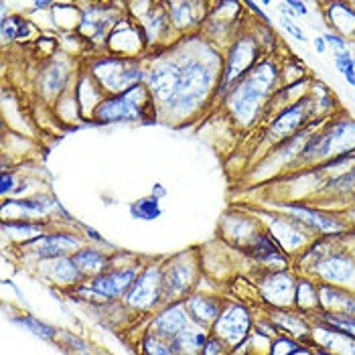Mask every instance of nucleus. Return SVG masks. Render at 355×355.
I'll return each instance as SVG.
<instances>
[{
	"instance_id": "1",
	"label": "nucleus",
	"mask_w": 355,
	"mask_h": 355,
	"mask_svg": "<svg viewBox=\"0 0 355 355\" xmlns=\"http://www.w3.org/2000/svg\"><path fill=\"white\" fill-rule=\"evenodd\" d=\"M278 83V69L272 61H260L256 63L244 80L234 85V89L227 94V106L232 116L242 122L250 124L258 112L262 110V104L270 98Z\"/></svg>"
},
{
	"instance_id": "2",
	"label": "nucleus",
	"mask_w": 355,
	"mask_h": 355,
	"mask_svg": "<svg viewBox=\"0 0 355 355\" xmlns=\"http://www.w3.org/2000/svg\"><path fill=\"white\" fill-rule=\"evenodd\" d=\"M218 82L219 80H216L211 67L191 59L185 65H181L175 92H173L171 100L164 104V108L173 116H189L205 102L211 87Z\"/></svg>"
},
{
	"instance_id": "3",
	"label": "nucleus",
	"mask_w": 355,
	"mask_h": 355,
	"mask_svg": "<svg viewBox=\"0 0 355 355\" xmlns=\"http://www.w3.org/2000/svg\"><path fill=\"white\" fill-rule=\"evenodd\" d=\"M355 148V120L343 118L335 124L327 126L321 132H313L306 140L304 148L299 153V164H319L323 159H335L347 153H354Z\"/></svg>"
},
{
	"instance_id": "4",
	"label": "nucleus",
	"mask_w": 355,
	"mask_h": 355,
	"mask_svg": "<svg viewBox=\"0 0 355 355\" xmlns=\"http://www.w3.org/2000/svg\"><path fill=\"white\" fill-rule=\"evenodd\" d=\"M138 272V266H112L106 272L83 280L82 284L73 288V295L78 299H85L96 302L98 306H104V302L124 299L130 286L135 284Z\"/></svg>"
},
{
	"instance_id": "5",
	"label": "nucleus",
	"mask_w": 355,
	"mask_h": 355,
	"mask_svg": "<svg viewBox=\"0 0 355 355\" xmlns=\"http://www.w3.org/2000/svg\"><path fill=\"white\" fill-rule=\"evenodd\" d=\"M150 100V92L146 85H137L124 94L118 96H106L96 108H94V120L98 124H110V122H135L144 118V110Z\"/></svg>"
},
{
	"instance_id": "6",
	"label": "nucleus",
	"mask_w": 355,
	"mask_h": 355,
	"mask_svg": "<svg viewBox=\"0 0 355 355\" xmlns=\"http://www.w3.org/2000/svg\"><path fill=\"white\" fill-rule=\"evenodd\" d=\"M142 80H146V73L132 59L112 57V59H102L94 65V82L98 87L108 92L110 96L124 94L140 85Z\"/></svg>"
},
{
	"instance_id": "7",
	"label": "nucleus",
	"mask_w": 355,
	"mask_h": 355,
	"mask_svg": "<svg viewBox=\"0 0 355 355\" xmlns=\"http://www.w3.org/2000/svg\"><path fill=\"white\" fill-rule=\"evenodd\" d=\"M126 306L138 311H155L164 306L163 291V264H148L142 266L135 284L122 299Z\"/></svg>"
},
{
	"instance_id": "8",
	"label": "nucleus",
	"mask_w": 355,
	"mask_h": 355,
	"mask_svg": "<svg viewBox=\"0 0 355 355\" xmlns=\"http://www.w3.org/2000/svg\"><path fill=\"white\" fill-rule=\"evenodd\" d=\"M258 55L260 49L256 45V41L252 37H242L238 39V43L230 49L227 59H225V67L221 71V78L218 83V96H227L232 85L244 80L250 69L258 63Z\"/></svg>"
},
{
	"instance_id": "9",
	"label": "nucleus",
	"mask_w": 355,
	"mask_h": 355,
	"mask_svg": "<svg viewBox=\"0 0 355 355\" xmlns=\"http://www.w3.org/2000/svg\"><path fill=\"white\" fill-rule=\"evenodd\" d=\"M195 278H197V270H195V262H193V260H185L183 256H175V258H171L168 262H164V304L185 301L189 295H193Z\"/></svg>"
},
{
	"instance_id": "10",
	"label": "nucleus",
	"mask_w": 355,
	"mask_h": 355,
	"mask_svg": "<svg viewBox=\"0 0 355 355\" xmlns=\"http://www.w3.org/2000/svg\"><path fill=\"white\" fill-rule=\"evenodd\" d=\"M309 272L317 274L325 284L343 288L355 280V256L347 254V252L331 250L325 256L313 260Z\"/></svg>"
},
{
	"instance_id": "11",
	"label": "nucleus",
	"mask_w": 355,
	"mask_h": 355,
	"mask_svg": "<svg viewBox=\"0 0 355 355\" xmlns=\"http://www.w3.org/2000/svg\"><path fill=\"white\" fill-rule=\"evenodd\" d=\"M250 327H252V319L248 309L244 304L234 302L223 306L221 315L218 317L216 325L209 329V333L216 335L223 343H227L230 349H234L246 339Z\"/></svg>"
},
{
	"instance_id": "12",
	"label": "nucleus",
	"mask_w": 355,
	"mask_h": 355,
	"mask_svg": "<svg viewBox=\"0 0 355 355\" xmlns=\"http://www.w3.org/2000/svg\"><path fill=\"white\" fill-rule=\"evenodd\" d=\"M28 246L35 260L43 264V262H53L59 258L71 256L76 250L82 248V238L71 232H51L35 238L33 242H28Z\"/></svg>"
},
{
	"instance_id": "13",
	"label": "nucleus",
	"mask_w": 355,
	"mask_h": 355,
	"mask_svg": "<svg viewBox=\"0 0 355 355\" xmlns=\"http://www.w3.org/2000/svg\"><path fill=\"white\" fill-rule=\"evenodd\" d=\"M313 116V106L309 98H302L297 104L288 106L284 112H280L272 120L270 128H268V138L272 142L280 140H288L291 137L299 135L302 126L309 122V118Z\"/></svg>"
},
{
	"instance_id": "14",
	"label": "nucleus",
	"mask_w": 355,
	"mask_h": 355,
	"mask_svg": "<svg viewBox=\"0 0 355 355\" xmlns=\"http://www.w3.org/2000/svg\"><path fill=\"white\" fill-rule=\"evenodd\" d=\"M260 293L268 304L276 309H288L295 306V293H297V280L286 270H272L266 274V278L260 282Z\"/></svg>"
},
{
	"instance_id": "15",
	"label": "nucleus",
	"mask_w": 355,
	"mask_h": 355,
	"mask_svg": "<svg viewBox=\"0 0 355 355\" xmlns=\"http://www.w3.org/2000/svg\"><path fill=\"white\" fill-rule=\"evenodd\" d=\"M193 321L185 309V302H168L157 313V317L153 319L150 331L161 335L163 339H175L177 335H181L183 331L191 327Z\"/></svg>"
},
{
	"instance_id": "16",
	"label": "nucleus",
	"mask_w": 355,
	"mask_h": 355,
	"mask_svg": "<svg viewBox=\"0 0 355 355\" xmlns=\"http://www.w3.org/2000/svg\"><path fill=\"white\" fill-rule=\"evenodd\" d=\"M309 232L311 230L295 218H274L268 225L270 238L280 246V250L286 252L309 246Z\"/></svg>"
},
{
	"instance_id": "17",
	"label": "nucleus",
	"mask_w": 355,
	"mask_h": 355,
	"mask_svg": "<svg viewBox=\"0 0 355 355\" xmlns=\"http://www.w3.org/2000/svg\"><path fill=\"white\" fill-rule=\"evenodd\" d=\"M185 309L191 317L193 325L203 329H209L216 325L218 317L223 311V301L219 297H214V295H203V293H193L185 299Z\"/></svg>"
},
{
	"instance_id": "18",
	"label": "nucleus",
	"mask_w": 355,
	"mask_h": 355,
	"mask_svg": "<svg viewBox=\"0 0 355 355\" xmlns=\"http://www.w3.org/2000/svg\"><path fill=\"white\" fill-rule=\"evenodd\" d=\"M179 71H181V63H177V61L159 63L146 76V87H148L150 96L166 104L171 100L173 92H175V85H177V80H179Z\"/></svg>"
},
{
	"instance_id": "19",
	"label": "nucleus",
	"mask_w": 355,
	"mask_h": 355,
	"mask_svg": "<svg viewBox=\"0 0 355 355\" xmlns=\"http://www.w3.org/2000/svg\"><path fill=\"white\" fill-rule=\"evenodd\" d=\"M288 214L295 219L302 221L309 230H317L323 236H337L345 230V225L335 219L333 216H329L321 209H313L306 205H299V203H291L288 205Z\"/></svg>"
},
{
	"instance_id": "20",
	"label": "nucleus",
	"mask_w": 355,
	"mask_h": 355,
	"mask_svg": "<svg viewBox=\"0 0 355 355\" xmlns=\"http://www.w3.org/2000/svg\"><path fill=\"white\" fill-rule=\"evenodd\" d=\"M73 264L78 266V270L83 274L85 280L98 276V274L106 272L108 268H112V258L108 254H104L100 248L94 246H83L80 250H76L71 254Z\"/></svg>"
},
{
	"instance_id": "21",
	"label": "nucleus",
	"mask_w": 355,
	"mask_h": 355,
	"mask_svg": "<svg viewBox=\"0 0 355 355\" xmlns=\"http://www.w3.org/2000/svg\"><path fill=\"white\" fill-rule=\"evenodd\" d=\"M43 272L57 286H63V288H69V291H73L78 284H82L85 280L83 274L78 270V266L73 264L71 256L59 258V260H53V262H43Z\"/></svg>"
},
{
	"instance_id": "22",
	"label": "nucleus",
	"mask_w": 355,
	"mask_h": 355,
	"mask_svg": "<svg viewBox=\"0 0 355 355\" xmlns=\"http://www.w3.org/2000/svg\"><path fill=\"white\" fill-rule=\"evenodd\" d=\"M207 337H209L207 329L191 325L187 331H183L181 335L171 339V347H173L175 355H201Z\"/></svg>"
},
{
	"instance_id": "23",
	"label": "nucleus",
	"mask_w": 355,
	"mask_h": 355,
	"mask_svg": "<svg viewBox=\"0 0 355 355\" xmlns=\"http://www.w3.org/2000/svg\"><path fill=\"white\" fill-rule=\"evenodd\" d=\"M327 23L329 27L333 28L331 33H337L343 39L345 37L355 39V10L349 4H345V2L331 4V8L327 10Z\"/></svg>"
},
{
	"instance_id": "24",
	"label": "nucleus",
	"mask_w": 355,
	"mask_h": 355,
	"mask_svg": "<svg viewBox=\"0 0 355 355\" xmlns=\"http://www.w3.org/2000/svg\"><path fill=\"white\" fill-rule=\"evenodd\" d=\"M319 333H323V339L319 341L317 347H323L335 355H355V337H349L345 333H339L327 325H315Z\"/></svg>"
},
{
	"instance_id": "25",
	"label": "nucleus",
	"mask_w": 355,
	"mask_h": 355,
	"mask_svg": "<svg viewBox=\"0 0 355 355\" xmlns=\"http://www.w3.org/2000/svg\"><path fill=\"white\" fill-rule=\"evenodd\" d=\"M295 306L301 311H313L319 309V286L311 278H301L297 282V293H295Z\"/></svg>"
},
{
	"instance_id": "26",
	"label": "nucleus",
	"mask_w": 355,
	"mask_h": 355,
	"mask_svg": "<svg viewBox=\"0 0 355 355\" xmlns=\"http://www.w3.org/2000/svg\"><path fill=\"white\" fill-rule=\"evenodd\" d=\"M12 323L19 325V327L27 329V331H31V333L37 335V337H41V339H47V341H53L55 337L59 335V331H57L53 325L43 323V321H39V319L33 317V315H15V317H12Z\"/></svg>"
},
{
	"instance_id": "27",
	"label": "nucleus",
	"mask_w": 355,
	"mask_h": 355,
	"mask_svg": "<svg viewBox=\"0 0 355 355\" xmlns=\"http://www.w3.org/2000/svg\"><path fill=\"white\" fill-rule=\"evenodd\" d=\"M201 6V4H191V2H173L168 4L171 12H168V19L173 21V25L179 28H189L197 23V15H195V8Z\"/></svg>"
},
{
	"instance_id": "28",
	"label": "nucleus",
	"mask_w": 355,
	"mask_h": 355,
	"mask_svg": "<svg viewBox=\"0 0 355 355\" xmlns=\"http://www.w3.org/2000/svg\"><path fill=\"white\" fill-rule=\"evenodd\" d=\"M321 323L335 329V331H339V333H345L349 337H355V315H347V313H321Z\"/></svg>"
},
{
	"instance_id": "29",
	"label": "nucleus",
	"mask_w": 355,
	"mask_h": 355,
	"mask_svg": "<svg viewBox=\"0 0 355 355\" xmlns=\"http://www.w3.org/2000/svg\"><path fill=\"white\" fill-rule=\"evenodd\" d=\"M140 347H142V354L144 355H175L173 347H171V341L163 339L161 335L148 331L142 341H140Z\"/></svg>"
},
{
	"instance_id": "30",
	"label": "nucleus",
	"mask_w": 355,
	"mask_h": 355,
	"mask_svg": "<svg viewBox=\"0 0 355 355\" xmlns=\"http://www.w3.org/2000/svg\"><path fill=\"white\" fill-rule=\"evenodd\" d=\"M325 189L337 195H352L355 193V166L352 171L343 173V175H335L331 177L325 185Z\"/></svg>"
},
{
	"instance_id": "31",
	"label": "nucleus",
	"mask_w": 355,
	"mask_h": 355,
	"mask_svg": "<svg viewBox=\"0 0 355 355\" xmlns=\"http://www.w3.org/2000/svg\"><path fill=\"white\" fill-rule=\"evenodd\" d=\"M309 354L306 347H302L301 343L288 335H282L278 339H274L272 349H270V355H301Z\"/></svg>"
},
{
	"instance_id": "32",
	"label": "nucleus",
	"mask_w": 355,
	"mask_h": 355,
	"mask_svg": "<svg viewBox=\"0 0 355 355\" xmlns=\"http://www.w3.org/2000/svg\"><path fill=\"white\" fill-rule=\"evenodd\" d=\"M2 35L4 39H21L28 35V23L21 17H4L2 19Z\"/></svg>"
},
{
	"instance_id": "33",
	"label": "nucleus",
	"mask_w": 355,
	"mask_h": 355,
	"mask_svg": "<svg viewBox=\"0 0 355 355\" xmlns=\"http://www.w3.org/2000/svg\"><path fill=\"white\" fill-rule=\"evenodd\" d=\"M63 85H65V71H63L61 63L49 65V69H47V73H45V92H49V94H59Z\"/></svg>"
},
{
	"instance_id": "34",
	"label": "nucleus",
	"mask_w": 355,
	"mask_h": 355,
	"mask_svg": "<svg viewBox=\"0 0 355 355\" xmlns=\"http://www.w3.org/2000/svg\"><path fill=\"white\" fill-rule=\"evenodd\" d=\"M230 352L232 349H230L227 343H223L221 339L209 333V337H207V341H205V345L201 349V355H230Z\"/></svg>"
},
{
	"instance_id": "35",
	"label": "nucleus",
	"mask_w": 355,
	"mask_h": 355,
	"mask_svg": "<svg viewBox=\"0 0 355 355\" xmlns=\"http://www.w3.org/2000/svg\"><path fill=\"white\" fill-rule=\"evenodd\" d=\"M138 205H140V207H144V209H142V211H138V214H135V218L155 219L161 216V209H159L157 199H144V201H140Z\"/></svg>"
},
{
	"instance_id": "36",
	"label": "nucleus",
	"mask_w": 355,
	"mask_h": 355,
	"mask_svg": "<svg viewBox=\"0 0 355 355\" xmlns=\"http://www.w3.org/2000/svg\"><path fill=\"white\" fill-rule=\"evenodd\" d=\"M354 65V55L349 51H335V67L339 73H345Z\"/></svg>"
},
{
	"instance_id": "37",
	"label": "nucleus",
	"mask_w": 355,
	"mask_h": 355,
	"mask_svg": "<svg viewBox=\"0 0 355 355\" xmlns=\"http://www.w3.org/2000/svg\"><path fill=\"white\" fill-rule=\"evenodd\" d=\"M280 27L284 28V31H286V33H288L291 37H295L297 41H302V43L306 41V35L302 33V28L297 27V25H295V23L291 21V19L282 17V19H280Z\"/></svg>"
},
{
	"instance_id": "38",
	"label": "nucleus",
	"mask_w": 355,
	"mask_h": 355,
	"mask_svg": "<svg viewBox=\"0 0 355 355\" xmlns=\"http://www.w3.org/2000/svg\"><path fill=\"white\" fill-rule=\"evenodd\" d=\"M61 335V339H63V343H67V345H71L78 354L82 352V354H87V345L83 343L80 337H76V335H71V333H67V331H61L59 333Z\"/></svg>"
},
{
	"instance_id": "39",
	"label": "nucleus",
	"mask_w": 355,
	"mask_h": 355,
	"mask_svg": "<svg viewBox=\"0 0 355 355\" xmlns=\"http://www.w3.org/2000/svg\"><path fill=\"white\" fill-rule=\"evenodd\" d=\"M325 41H327V45H335V49L337 51H347V41L341 37V35H337V33H325Z\"/></svg>"
},
{
	"instance_id": "40",
	"label": "nucleus",
	"mask_w": 355,
	"mask_h": 355,
	"mask_svg": "<svg viewBox=\"0 0 355 355\" xmlns=\"http://www.w3.org/2000/svg\"><path fill=\"white\" fill-rule=\"evenodd\" d=\"M286 4L295 10V15H297V17H306V12H309V8H306V4H304V2H299V0H288Z\"/></svg>"
},
{
	"instance_id": "41",
	"label": "nucleus",
	"mask_w": 355,
	"mask_h": 355,
	"mask_svg": "<svg viewBox=\"0 0 355 355\" xmlns=\"http://www.w3.org/2000/svg\"><path fill=\"white\" fill-rule=\"evenodd\" d=\"M12 181H15V177H10V175H2V195L10 193Z\"/></svg>"
},
{
	"instance_id": "42",
	"label": "nucleus",
	"mask_w": 355,
	"mask_h": 355,
	"mask_svg": "<svg viewBox=\"0 0 355 355\" xmlns=\"http://www.w3.org/2000/svg\"><path fill=\"white\" fill-rule=\"evenodd\" d=\"M315 51H317V53H325V51H327V41H325V37H317V39H315Z\"/></svg>"
},
{
	"instance_id": "43",
	"label": "nucleus",
	"mask_w": 355,
	"mask_h": 355,
	"mask_svg": "<svg viewBox=\"0 0 355 355\" xmlns=\"http://www.w3.org/2000/svg\"><path fill=\"white\" fill-rule=\"evenodd\" d=\"M343 76H345L347 83H349V85H354V87H355V67H354V65H352V67H349V69H347V71H345Z\"/></svg>"
},
{
	"instance_id": "44",
	"label": "nucleus",
	"mask_w": 355,
	"mask_h": 355,
	"mask_svg": "<svg viewBox=\"0 0 355 355\" xmlns=\"http://www.w3.org/2000/svg\"><path fill=\"white\" fill-rule=\"evenodd\" d=\"M313 355H335V354H331V352H327V349H323V347H315V352H313Z\"/></svg>"
},
{
	"instance_id": "45",
	"label": "nucleus",
	"mask_w": 355,
	"mask_h": 355,
	"mask_svg": "<svg viewBox=\"0 0 355 355\" xmlns=\"http://www.w3.org/2000/svg\"><path fill=\"white\" fill-rule=\"evenodd\" d=\"M354 67H355V57H354Z\"/></svg>"
},
{
	"instance_id": "46",
	"label": "nucleus",
	"mask_w": 355,
	"mask_h": 355,
	"mask_svg": "<svg viewBox=\"0 0 355 355\" xmlns=\"http://www.w3.org/2000/svg\"><path fill=\"white\" fill-rule=\"evenodd\" d=\"M354 256H355V248H354Z\"/></svg>"
}]
</instances>
